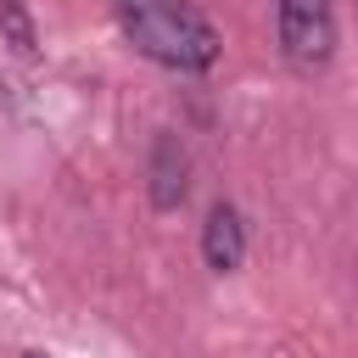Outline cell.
Masks as SVG:
<instances>
[{"instance_id": "6da1fadb", "label": "cell", "mask_w": 358, "mask_h": 358, "mask_svg": "<svg viewBox=\"0 0 358 358\" xmlns=\"http://www.w3.org/2000/svg\"><path fill=\"white\" fill-rule=\"evenodd\" d=\"M112 11L123 39L173 73H207L218 62V28L179 0H112Z\"/></svg>"}, {"instance_id": "5b68a950", "label": "cell", "mask_w": 358, "mask_h": 358, "mask_svg": "<svg viewBox=\"0 0 358 358\" xmlns=\"http://www.w3.org/2000/svg\"><path fill=\"white\" fill-rule=\"evenodd\" d=\"M22 358H50V352H22Z\"/></svg>"}, {"instance_id": "277c9868", "label": "cell", "mask_w": 358, "mask_h": 358, "mask_svg": "<svg viewBox=\"0 0 358 358\" xmlns=\"http://www.w3.org/2000/svg\"><path fill=\"white\" fill-rule=\"evenodd\" d=\"M145 173H151V207L173 213V207L185 201V190H190V157H185V145H179L173 134H157Z\"/></svg>"}, {"instance_id": "3957f363", "label": "cell", "mask_w": 358, "mask_h": 358, "mask_svg": "<svg viewBox=\"0 0 358 358\" xmlns=\"http://www.w3.org/2000/svg\"><path fill=\"white\" fill-rule=\"evenodd\" d=\"M201 257H207V268H218V274L241 268V257H246V218H241V207L218 201V207L207 213V224H201Z\"/></svg>"}, {"instance_id": "7a4b0ae2", "label": "cell", "mask_w": 358, "mask_h": 358, "mask_svg": "<svg viewBox=\"0 0 358 358\" xmlns=\"http://www.w3.org/2000/svg\"><path fill=\"white\" fill-rule=\"evenodd\" d=\"M280 50L296 67H324L336 50V11L330 0H280Z\"/></svg>"}]
</instances>
